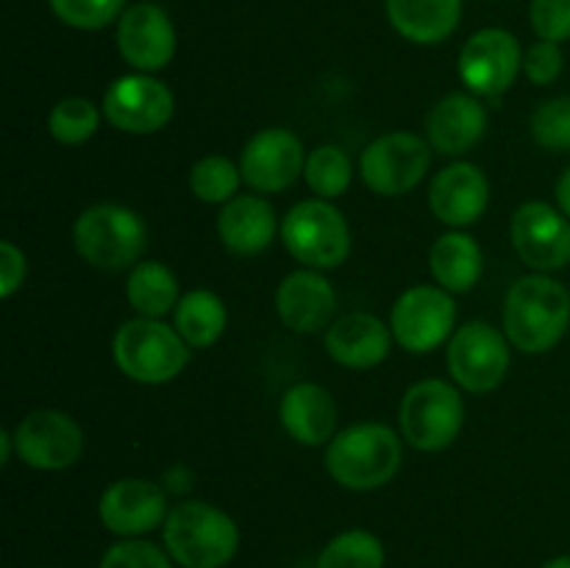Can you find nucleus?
Wrapping results in <instances>:
<instances>
[{
	"label": "nucleus",
	"mask_w": 570,
	"mask_h": 568,
	"mask_svg": "<svg viewBox=\"0 0 570 568\" xmlns=\"http://www.w3.org/2000/svg\"><path fill=\"white\" fill-rule=\"evenodd\" d=\"M282 239L289 254L312 271L340 267L351 254L348 221L323 198L295 204L282 223Z\"/></svg>",
	"instance_id": "obj_7"
},
{
	"label": "nucleus",
	"mask_w": 570,
	"mask_h": 568,
	"mask_svg": "<svg viewBox=\"0 0 570 568\" xmlns=\"http://www.w3.org/2000/svg\"><path fill=\"white\" fill-rule=\"evenodd\" d=\"M26 282V254L14 243H0V295L11 298Z\"/></svg>",
	"instance_id": "obj_37"
},
{
	"label": "nucleus",
	"mask_w": 570,
	"mask_h": 568,
	"mask_svg": "<svg viewBox=\"0 0 570 568\" xmlns=\"http://www.w3.org/2000/svg\"><path fill=\"white\" fill-rule=\"evenodd\" d=\"M48 6L56 20L76 31H100L128 9L126 0H48Z\"/></svg>",
	"instance_id": "obj_32"
},
{
	"label": "nucleus",
	"mask_w": 570,
	"mask_h": 568,
	"mask_svg": "<svg viewBox=\"0 0 570 568\" xmlns=\"http://www.w3.org/2000/svg\"><path fill=\"white\" fill-rule=\"evenodd\" d=\"M76 251L100 271H122L142 256L148 228L137 212L120 204H95L78 215L72 228Z\"/></svg>",
	"instance_id": "obj_5"
},
{
	"label": "nucleus",
	"mask_w": 570,
	"mask_h": 568,
	"mask_svg": "<svg viewBox=\"0 0 570 568\" xmlns=\"http://www.w3.org/2000/svg\"><path fill=\"white\" fill-rule=\"evenodd\" d=\"M570 293L551 276H523L507 290L504 332L515 349L546 354L566 337Z\"/></svg>",
	"instance_id": "obj_1"
},
{
	"label": "nucleus",
	"mask_w": 570,
	"mask_h": 568,
	"mask_svg": "<svg viewBox=\"0 0 570 568\" xmlns=\"http://www.w3.org/2000/svg\"><path fill=\"white\" fill-rule=\"evenodd\" d=\"M126 298L139 317H161L178 306V278L161 262H139L134 265L126 284Z\"/></svg>",
	"instance_id": "obj_27"
},
{
	"label": "nucleus",
	"mask_w": 570,
	"mask_h": 568,
	"mask_svg": "<svg viewBox=\"0 0 570 568\" xmlns=\"http://www.w3.org/2000/svg\"><path fill=\"white\" fill-rule=\"evenodd\" d=\"M351 176H354V165L340 145H321L312 150V156H306L304 178L312 193L321 195L323 200L343 195L351 187Z\"/></svg>",
	"instance_id": "obj_29"
},
{
	"label": "nucleus",
	"mask_w": 570,
	"mask_h": 568,
	"mask_svg": "<svg viewBox=\"0 0 570 568\" xmlns=\"http://www.w3.org/2000/svg\"><path fill=\"white\" fill-rule=\"evenodd\" d=\"M456 321V304L449 290L417 284L410 287L393 306L390 329L401 349L412 354H429L445 343Z\"/></svg>",
	"instance_id": "obj_11"
},
{
	"label": "nucleus",
	"mask_w": 570,
	"mask_h": 568,
	"mask_svg": "<svg viewBox=\"0 0 570 568\" xmlns=\"http://www.w3.org/2000/svg\"><path fill=\"white\" fill-rule=\"evenodd\" d=\"M176 100L161 81L148 72H131L109 84L104 95V117L126 134H154L173 120Z\"/></svg>",
	"instance_id": "obj_13"
},
{
	"label": "nucleus",
	"mask_w": 570,
	"mask_h": 568,
	"mask_svg": "<svg viewBox=\"0 0 570 568\" xmlns=\"http://www.w3.org/2000/svg\"><path fill=\"white\" fill-rule=\"evenodd\" d=\"M317 568H384V546L367 529H348L323 546Z\"/></svg>",
	"instance_id": "obj_28"
},
{
	"label": "nucleus",
	"mask_w": 570,
	"mask_h": 568,
	"mask_svg": "<svg viewBox=\"0 0 570 568\" xmlns=\"http://www.w3.org/2000/svg\"><path fill=\"white\" fill-rule=\"evenodd\" d=\"M14 449L33 471H65L83 451V432L67 412L33 410L17 423Z\"/></svg>",
	"instance_id": "obj_12"
},
{
	"label": "nucleus",
	"mask_w": 570,
	"mask_h": 568,
	"mask_svg": "<svg viewBox=\"0 0 570 568\" xmlns=\"http://www.w3.org/2000/svg\"><path fill=\"white\" fill-rule=\"evenodd\" d=\"M432 150L417 134L390 131L373 139L360 159V173L379 195H404L423 182Z\"/></svg>",
	"instance_id": "obj_10"
},
{
	"label": "nucleus",
	"mask_w": 570,
	"mask_h": 568,
	"mask_svg": "<svg viewBox=\"0 0 570 568\" xmlns=\"http://www.w3.org/2000/svg\"><path fill=\"white\" fill-rule=\"evenodd\" d=\"M532 137L549 150H570V98H551L532 115Z\"/></svg>",
	"instance_id": "obj_33"
},
{
	"label": "nucleus",
	"mask_w": 570,
	"mask_h": 568,
	"mask_svg": "<svg viewBox=\"0 0 570 568\" xmlns=\"http://www.w3.org/2000/svg\"><path fill=\"white\" fill-rule=\"evenodd\" d=\"M165 546L181 568H223L239 549V529L209 501H181L165 521Z\"/></svg>",
	"instance_id": "obj_3"
},
{
	"label": "nucleus",
	"mask_w": 570,
	"mask_h": 568,
	"mask_svg": "<svg viewBox=\"0 0 570 568\" xmlns=\"http://www.w3.org/2000/svg\"><path fill=\"white\" fill-rule=\"evenodd\" d=\"M393 345V329L382 323V317L371 312H351L337 317L326 332V351L334 362L345 368H376L387 360Z\"/></svg>",
	"instance_id": "obj_20"
},
{
	"label": "nucleus",
	"mask_w": 570,
	"mask_h": 568,
	"mask_svg": "<svg viewBox=\"0 0 570 568\" xmlns=\"http://www.w3.org/2000/svg\"><path fill=\"white\" fill-rule=\"evenodd\" d=\"M429 143L445 156H460L482 139L488 128V111L476 95L451 92L429 115Z\"/></svg>",
	"instance_id": "obj_22"
},
{
	"label": "nucleus",
	"mask_w": 570,
	"mask_h": 568,
	"mask_svg": "<svg viewBox=\"0 0 570 568\" xmlns=\"http://www.w3.org/2000/svg\"><path fill=\"white\" fill-rule=\"evenodd\" d=\"M462 0H387V20L415 45H440L456 31Z\"/></svg>",
	"instance_id": "obj_24"
},
{
	"label": "nucleus",
	"mask_w": 570,
	"mask_h": 568,
	"mask_svg": "<svg viewBox=\"0 0 570 568\" xmlns=\"http://www.w3.org/2000/svg\"><path fill=\"white\" fill-rule=\"evenodd\" d=\"M512 245L534 271H560L570 262V217L543 200H529L512 217Z\"/></svg>",
	"instance_id": "obj_15"
},
{
	"label": "nucleus",
	"mask_w": 570,
	"mask_h": 568,
	"mask_svg": "<svg viewBox=\"0 0 570 568\" xmlns=\"http://www.w3.org/2000/svg\"><path fill=\"white\" fill-rule=\"evenodd\" d=\"M562 67H566V56H562V48L557 42L538 39V42L523 50V76L538 84V87L554 84L562 76Z\"/></svg>",
	"instance_id": "obj_36"
},
{
	"label": "nucleus",
	"mask_w": 570,
	"mask_h": 568,
	"mask_svg": "<svg viewBox=\"0 0 570 568\" xmlns=\"http://www.w3.org/2000/svg\"><path fill=\"white\" fill-rule=\"evenodd\" d=\"M429 267L438 284L449 293H468L476 287L479 276H482L484 256L476 239L471 234H443L438 243L432 245L429 254Z\"/></svg>",
	"instance_id": "obj_25"
},
{
	"label": "nucleus",
	"mask_w": 570,
	"mask_h": 568,
	"mask_svg": "<svg viewBox=\"0 0 570 568\" xmlns=\"http://www.w3.org/2000/svg\"><path fill=\"white\" fill-rule=\"evenodd\" d=\"M243 170L226 156H204L189 170V189L204 204H228L237 198Z\"/></svg>",
	"instance_id": "obj_30"
},
{
	"label": "nucleus",
	"mask_w": 570,
	"mask_h": 568,
	"mask_svg": "<svg viewBox=\"0 0 570 568\" xmlns=\"http://www.w3.org/2000/svg\"><path fill=\"white\" fill-rule=\"evenodd\" d=\"M115 362L128 379L142 384H165L176 379L189 362V345L176 329L159 317H134L115 334Z\"/></svg>",
	"instance_id": "obj_4"
},
{
	"label": "nucleus",
	"mask_w": 570,
	"mask_h": 568,
	"mask_svg": "<svg viewBox=\"0 0 570 568\" xmlns=\"http://www.w3.org/2000/svg\"><path fill=\"white\" fill-rule=\"evenodd\" d=\"M429 204L445 226H471L490 204L488 176L471 161H454L434 176L429 187Z\"/></svg>",
	"instance_id": "obj_18"
},
{
	"label": "nucleus",
	"mask_w": 570,
	"mask_h": 568,
	"mask_svg": "<svg viewBox=\"0 0 570 568\" xmlns=\"http://www.w3.org/2000/svg\"><path fill=\"white\" fill-rule=\"evenodd\" d=\"M510 337L490 323H465L449 343V371L468 393H490L510 371Z\"/></svg>",
	"instance_id": "obj_9"
},
{
	"label": "nucleus",
	"mask_w": 570,
	"mask_h": 568,
	"mask_svg": "<svg viewBox=\"0 0 570 568\" xmlns=\"http://www.w3.org/2000/svg\"><path fill=\"white\" fill-rule=\"evenodd\" d=\"M100 568H173L170 557L148 540L128 538L106 549Z\"/></svg>",
	"instance_id": "obj_34"
},
{
	"label": "nucleus",
	"mask_w": 570,
	"mask_h": 568,
	"mask_svg": "<svg viewBox=\"0 0 570 568\" xmlns=\"http://www.w3.org/2000/svg\"><path fill=\"white\" fill-rule=\"evenodd\" d=\"M456 67L468 92L479 98H499L523 70L521 42L504 28H482L462 45Z\"/></svg>",
	"instance_id": "obj_8"
},
{
	"label": "nucleus",
	"mask_w": 570,
	"mask_h": 568,
	"mask_svg": "<svg viewBox=\"0 0 570 568\" xmlns=\"http://www.w3.org/2000/svg\"><path fill=\"white\" fill-rule=\"evenodd\" d=\"M334 306H337V293L328 278L312 267L293 271L282 278L276 290L278 317L284 326L298 334L326 329L334 317Z\"/></svg>",
	"instance_id": "obj_19"
},
{
	"label": "nucleus",
	"mask_w": 570,
	"mask_h": 568,
	"mask_svg": "<svg viewBox=\"0 0 570 568\" xmlns=\"http://www.w3.org/2000/svg\"><path fill=\"white\" fill-rule=\"evenodd\" d=\"M217 234L228 251L239 256H254L273 243L276 212L259 195H237L223 204L217 215Z\"/></svg>",
	"instance_id": "obj_23"
},
{
	"label": "nucleus",
	"mask_w": 570,
	"mask_h": 568,
	"mask_svg": "<svg viewBox=\"0 0 570 568\" xmlns=\"http://www.w3.org/2000/svg\"><path fill=\"white\" fill-rule=\"evenodd\" d=\"M228 323L226 304L212 290H193L176 306V332L189 349H209L223 337Z\"/></svg>",
	"instance_id": "obj_26"
},
{
	"label": "nucleus",
	"mask_w": 570,
	"mask_h": 568,
	"mask_svg": "<svg viewBox=\"0 0 570 568\" xmlns=\"http://www.w3.org/2000/svg\"><path fill=\"white\" fill-rule=\"evenodd\" d=\"M529 22L534 33L546 42H568L570 39V0H532Z\"/></svg>",
	"instance_id": "obj_35"
},
{
	"label": "nucleus",
	"mask_w": 570,
	"mask_h": 568,
	"mask_svg": "<svg viewBox=\"0 0 570 568\" xmlns=\"http://www.w3.org/2000/svg\"><path fill=\"white\" fill-rule=\"evenodd\" d=\"M404 440L417 451H443L460 438L465 404L445 379H423L406 390L399 410Z\"/></svg>",
	"instance_id": "obj_6"
},
{
	"label": "nucleus",
	"mask_w": 570,
	"mask_h": 568,
	"mask_svg": "<svg viewBox=\"0 0 570 568\" xmlns=\"http://www.w3.org/2000/svg\"><path fill=\"white\" fill-rule=\"evenodd\" d=\"M100 126V111L92 100L87 98H61L50 109L48 128L50 137L61 145H81L95 137Z\"/></svg>",
	"instance_id": "obj_31"
},
{
	"label": "nucleus",
	"mask_w": 570,
	"mask_h": 568,
	"mask_svg": "<svg viewBox=\"0 0 570 568\" xmlns=\"http://www.w3.org/2000/svg\"><path fill=\"white\" fill-rule=\"evenodd\" d=\"M11 445H14V434L0 432V462H3V466L11 460Z\"/></svg>",
	"instance_id": "obj_39"
},
{
	"label": "nucleus",
	"mask_w": 570,
	"mask_h": 568,
	"mask_svg": "<svg viewBox=\"0 0 570 568\" xmlns=\"http://www.w3.org/2000/svg\"><path fill=\"white\" fill-rule=\"evenodd\" d=\"M98 516L111 535L137 538L167 521V496L150 479H120L100 496Z\"/></svg>",
	"instance_id": "obj_17"
},
{
	"label": "nucleus",
	"mask_w": 570,
	"mask_h": 568,
	"mask_svg": "<svg viewBox=\"0 0 570 568\" xmlns=\"http://www.w3.org/2000/svg\"><path fill=\"white\" fill-rule=\"evenodd\" d=\"M278 418L284 432L301 445H323L332 443L337 429V404L323 384L301 382L284 393Z\"/></svg>",
	"instance_id": "obj_21"
},
{
	"label": "nucleus",
	"mask_w": 570,
	"mask_h": 568,
	"mask_svg": "<svg viewBox=\"0 0 570 568\" xmlns=\"http://www.w3.org/2000/svg\"><path fill=\"white\" fill-rule=\"evenodd\" d=\"M401 438L384 423H354L334 434L326 449V471L348 490H376L399 473Z\"/></svg>",
	"instance_id": "obj_2"
},
{
	"label": "nucleus",
	"mask_w": 570,
	"mask_h": 568,
	"mask_svg": "<svg viewBox=\"0 0 570 568\" xmlns=\"http://www.w3.org/2000/svg\"><path fill=\"white\" fill-rule=\"evenodd\" d=\"M543 568H570V557L568 555L566 557H554V560L546 562Z\"/></svg>",
	"instance_id": "obj_40"
},
{
	"label": "nucleus",
	"mask_w": 570,
	"mask_h": 568,
	"mask_svg": "<svg viewBox=\"0 0 570 568\" xmlns=\"http://www.w3.org/2000/svg\"><path fill=\"white\" fill-rule=\"evenodd\" d=\"M557 204H560V209L570 217V167L562 173L560 182H557Z\"/></svg>",
	"instance_id": "obj_38"
},
{
	"label": "nucleus",
	"mask_w": 570,
	"mask_h": 568,
	"mask_svg": "<svg viewBox=\"0 0 570 568\" xmlns=\"http://www.w3.org/2000/svg\"><path fill=\"white\" fill-rule=\"evenodd\" d=\"M176 26L170 14L150 0L128 6L117 20V48L134 70H165L176 56Z\"/></svg>",
	"instance_id": "obj_14"
},
{
	"label": "nucleus",
	"mask_w": 570,
	"mask_h": 568,
	"mask_svg": "<svg viewBox=\"0 0 570 568\" xmlns=\"http://www.w3.org/2000/svg\"><path fill=\"white\" fill-rule=\"evenodd\" d=\"M304 145L287 128H265L245 145L239 170L243 182L256 193H282L304 173Z\"/></svg>",
	"instance_id": "obj_16"
}]
</instances>
